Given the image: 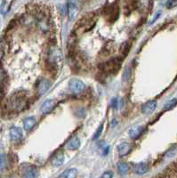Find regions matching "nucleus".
Masks as SVG:
<instances>
[{
    "instance_id": "obj_11",
    "label": "nucleus",
    "mask_w": 177,
    "mask_h": 178,
    "mask_svg": "<svg viewBox=\"0 0 177 178\" xmlns=\"http://www.w3.org/2000/svg\"><path fill=\"white\" fill-rule=\"evenodd\" d=\"M78 8L75 5V3L69 2V4H68V14H69L70 18L71 20H74L78 15Z\"/></svg>"
},
{
    "instance_id": "obj_19",
    "label": "nucleus",
    "mask_w": 177,
    "mask_h": 178,
    "mask_svg": "<svg viewBox=\"0 0 177 178\" xmlns=\"http://www.w3.org/2000/svg\"><path fill=\"white\" fill-rule=\"evenodd\" d=\"M118 170H119V173L120 174L121 176H126L128 173V165L127 163H125V162H119L118 164Z\"/></svg>"
},
{
    "instance_id": "obj_21",
    "label": "nucleus",
    "mask_w": 177,
    "mask_h": 178,
    "mask_svg": "<svg viewBox=\"0 0 177 178\" xmlns=\"http://www.w3.org/2000/svg\"><path fill=\"white\" fill-rule=\"evenodd\" d=\"M130 47H131V46H130V44H129L128 42H125V43L121 46L120 53L124 55V57H126L127 55V54H128L129 51H130Z\"/></svg>"
},
{
    "instance_id": "obj_20",
    "label": "nucleus",
    "mask_w": 177,
    "mask_h": 178,
    "mask_svg": "<svg viewBox=\"0 0 177 178\" xmlns=\"http://www.w3.org/2000/svg\"><path fill=\"white\" fill-rule=\"evenodd\" d=\"M11 4H12L11 1H3V2L1 3V6H0V12H1L3 14H6L9 11L10 5H11Z\"/></svg>"
},
{
    "instance_id": "obj_2",
    "label": "nucleus",
    "mask_w": 177,
    "mask_h": 178,
    "mask_svg": "<svg viewBox=\"0 0 177 178\" xmlns=\"http://www.w3.org/2000/svg\"><path fill=\"white\" fill-rule=\"evenodd\" d=\"M10 103L12 108L16 111H20L22 110H23L26 104H27V100L23 95L22 94H16L14 95L13 97L10 100Z\"/></svg>"
},
{
    "instance_id": "obj_8",
    "label": "nucleus",
    "mask_w": 177,
    "mask_h": 178,
    "mask_svg": "<svg viewBox=\"0 0 177 178\" xmlns=\"http://www.w3.org/2000/svg\"><path fill=\"white\" fill-rule=\"evenodd\" d=\"M157 104H158V103H157V101H155V100L149 101V102H147L146 103L143 104L142 111H143V112L144 114L151 113V112H153V111L156 110Z\"/></svg>"
},
{
    "instance_id": "obj_24",
    "label": "nucleus",
    "mask_w": 177,
    "mask_h": 178,
    "mask_svg": "<svg viewBox=\"0 0 177 178\" xmlns=\"http://www.w3.org/2000/svg\"><path fill=\"white\" fill-rule=\"evenodd\" d=\"M7 167V157L5 154L0 155V169H5Z\"/></svg>"
},
{
    "instance_id": "obj_13",
    "label": "nucleus",
    "mask_w": 177,
    "mask_h": 178,
    "mask_svg": "<svg viewBox=\"0 0 177 178\" xmlns=\"http://www.w3.org/2000/svg\"><path fill=\"white\" fill-rule=\"evenodd\" d=\"M131 151V145L127 143H122L118 146V152L119 156H126Z\"/></svg>"
},
{
    "instance_id": "obj_9",
    "label": "nucleus",
    "mask_w": 177,
    "mask_h": 178,
    "mask_svg": "<svg viewBox=\"0 0 177 178\" xmlns=\"http://www.w3.org/2000/svg\"><path fill=\"white\" fill-rule=\"evenodd\" d=\"M54 108V102L51 99L46 100L41 106V112L43 114L49 113Z\"/></svg>"
},
{
    "instance_id": "obj_14",
    "label": "nucleus",
    "mask_w": 177,
    "mask_h": 178,
    "mask_svg": "<svg viewBox=\"0 0 177 178\" xmlns=\"http://www.w3.org/2000/svg\"><path fill=\"white\" fill-rule=\"evenodd\" d=\"M80 144V139L78 137V136H74V137L68 143L67 148H68L69 150L75 151V150H78V149L79 148Z\"/></svg>"
},
{
    "instance_id": "obj_10",
    "label": "nucleus",
    "mask_w": 177,
    "mask_h": 178,
    "mask_svg": "<svg viewBox=\"0 0 177 178\" xmlns=\"http://www.w3.org/2000/svg\"><path fill=\"white\" fill-rule=\"evenodd\" d=\"M143 133V127L142 126H135L129 130V136L135 140L140 137Z\"/></svg>"
},
{
    "instance_id": "obj_17",
    "label": "nucleus",
    "mask_w": 177,
    "mask_h": 178,
    "mask_svg": "<svg viewBox=\"0 0 177 178\" xmlns=\"http://www.w3.org/2000/svg\"><path fill=\"white\" fill-rule=\"evenodd\" d=\"M63 161H64V156H63V154L60 152V153L56 154L54 157V159L52 160V163L55 167H61L63 164Z\"/></svg>"
},
{
    "instance_id": "obj_25",
    "label": "nucleus",
    "mask_w": 177,
    "mask_h": 178,
    "mask_svg": "<svg viewBox=\"0 0 177 178\" xmlns=\"http://www.w3.org/2000/svg\"><path fill=\"white\" fill-rule=\"evenodd\" d=\"M103 123H102V124L100 125V127H99L98 129L96 130V132H95V134L93 139H94V140H96V139L100 137V136H101L102 133H103Z\"/></svg>"
},
{
    "instance_id": "obj_1",
    "label": "nucleus",
    "mask_w": 177,
    "mask_h": 178,
    "mask_svg": "<svg viewBox=\"0 0 177 178\" xmlns=\"http://www.w3.org/2000/svg\"><path fill=\"white\" fill-rule=\"evenodd\" d=\"M120 64L121 59L117 57L114 59H111L108 62L100 65V69L106 74H114L119 71V70L120 69Z\"/></svg>"
},
{
    "instance_id": "obj_12",
    "label": "nucleus",
    "mask_w": 177,
    "mask_h": 178,
    "mask_svg": "<svg viewBox=\"0 0 177 178\" xmlns=\"http://www.w3.org/2000/svg\"><path fill=\"white\" fill-rule=\"evenodd\" d=\"M37 123V119L35 117H28L23 120V127H24L25 130L30 131L31 130L35 127Z\"/></svg>"
},
{
    "instance_id": "obj_3",
    "label": "nucleus",
    "mask_w": 177,
    "mask_h": 178,
    "mask_svg": "<svg viewBox=\"0 0 177 178\" xmlns=\"http://www.w3.org/2000/svg\"><path fill=\"white\" fill-rule=\"evenodd\" d=\"M49 63L53 66L60 67L62 63V54L60 48L52 47L49 54Z\"/></svg>"
},
{
    "instance_id": "obj_4",
    "label": "nucleus",
    "mask_w": 177,
    "mask_h": 178,
    "mask_svg": "<svg viewBox=\"0 0 177 178\" xmlns=\"http://www.w3.org/2000/svg\"><path fill=\"white\" fill-rule=\"evenodd\" d=\"M86 88L85 83L80 79H72L69 82V89L73 94H80Z\"/></svg>"
},
{
    "instance_id": "obj_27",
    "label": "nucleus",
    "mask_w": 177,
    "mask_h": 178,
    "mask_svg": "<svg viewBox=\"0 0 177 178\" xmlns=\"http://www.w3.org/2000/svg\"><path fill=\"white\" fill-rule=\"evenodd\" d=\"M130 79V69L128 68L126 70V71L124 72V80H128Z\"/></svg>"
},
{
    "instance_id": "obj_6",
    "label": "nucleus",
    "mask_w": 177,
    "mask_h": 178,
    "mask_svg": "<svg viewBox=\"0 0 177 178\" xmlns=\"http://www.w3.org/2000/svg\"><path fill=\"white\" fill-rule=\"evenodd\" d=\"M38 169L34 166H28L22 170V177L23 178H38Z\"/></svg>"
},
{
    "instance_id": "obj_15",
    "label": "nucleus",
    "mask_w": 177,
    "mask_h": 178,
    "mask_svg": "<svg viewBox=\"0 0 177 178\" xmlns=\"http://www.w3.org/2000/svg\"><path fill=\"white\" fill-rule=\"evenodd\" d=\"M147 171H148V166L146 163L141 162V163H137L135 166V173H136L138 175L145 174Z\"/></svg>"
},
{
    "instance_id": "obj_30",
    "label": "nucleus",
    "mask_w": 177,
    "mask_h": 178,
    "mask_svg": "<svg viewBox=\"0 0 177 178\" xmlns=\"http://www.w3.org/2000/svg\"><path fill=\"white\" fill-rule=\"evenodd\" d=\"M119 105V103H118V99L117 98H114L112 100V106L114 108H117Z\"/></svg>"
},
{
    "instance_id": "obj_22",
    "label": "nucleus",
    "mask_w": 177,
    "mask_h": 178,
    "mask_svg": "<svg viewBox=\"0 0 177 178\" xmlns=\"http://www.w3.org/2000/svg\"><path fill=\"white\" fill-rule=\"evenodd\" d=\"M6 81V73L5 72V71L2 68H0V89L4 87Z\"/></svg>"
},
{
    "instance_id": "obj_7",
    "label": "nucleus",
    "mask_w": 177,
    "mask_h": 178,
    "mask_svg": "<svg viewBox=\"0 0 177 178\" xmlns=\"http://www.w3.org/2000/svg\"><path fill=\"white\" fill-rule=\"evenodd\" d=\"M23 136L22 129L18 127H13L10 129V138L14 141H18L21 140Z\"/></svg>"
},
{
    "instance_id": "obj_5",
    "label": "nucleus",
    "mask_w": 177,
    "mask_h": 178,
    "mask_svg": "<svg viewBox=\"0 0 177 178\" xmlns=\"http://www.w3.org/2000/svg\"><path fill=\"white\" fill-rule=\"evenodd\" d=\"M104 14L107 20L108 21H111L114 22L117 20V18L119 16V7L115 5L113 6H108L106 7V10L104 11Z\"/></svg>"
},
{
    "instance_id": "obj_28",
    "label": "nucleus",
    "mask_w": 177,
    "mask_h": 178,
    "mask_svg": "<svg viewBox=\"0 0 177 178\" xmlns=\"http://www.w3.org/2000/svg\"><path fill=\"white\" fill-rule=\"evenodd\" d=\"M176 4H177V1H167V7H168V8H172V7H174Z\"/></svg>"
},
{
    "instance_id": "obj_23",
    "label": "nucleus",
    "mask_w": 177,
    "mask_h": 178,
    "mask_svg": "<svg viewBox=\"0 0 177 178\" xmlns=\"http://www.w3.org/2000/svg\"><path fill=\"white\" fill-rule=\"evenodd\" d=\"M177 104V99H172L170 100L169 102H167L165 106H164V110L165 111H169V110H172L173 108H175V106Z\"/></svg>"
},
{
    "instance_id": "obj_18",
    "label": "nucleus",
    "mask_w": 177,
    "mask_h": 178,
    "mask_svg": "<svg viewBox=\"0 0 177 178\" xmlns=\"http://www.w3.org/2000/svg\"><path fill=\"white\" fill-rule=\"evenodd\" d=\"M78 176V170L76 168H69L62 175V178H76Z\"/></svg>"
},
{
    "instance_id": "obj_16",
    "label": "nucleus",
    "mask_w": 177,
    "mask_h": 178,
    "mask_svg": "<svg viewBox=\"0 0 177 178\" xmlns=\"http://www.w3.org/2000/svg\"><path fill=\"white\" fill-rule=\"evenodd\" d=\"M50 86H51L50 81H48L47 79H42L40 83H39V85H38V92H39V94L46 93L49 89Z\"/></svg>"
},
{
    "instance_id": "obj_26",
    "label": "nucleus",
    "mask_w": 177,
    "mask_h": 178,
    "mask_svg": "<svg viewBox=\"0 0 177 178\" xmlns=\"http://www.w3.org/2000/svg\"><path fill=\"white\" fill-rule=\"evenodd\" d=\"M101 178H113V173L111 171H107L101 176Z\"/></svg>"
},
{
    "instance_id": "obj_29",
    "label": "nucleus",
    "mask_w": 177,
    "mask_h": 178,
    "mask_svg": "<svg viewBox=\"0 0 177 178\" xmlns=\"http://www.w3.org/2000/svg\"><path fill=\"white\" fill-rule=\"evenodd\" d=\"M160 14H161V12H158V13H157V14L155 15V17H154L152 20H151V22H150V24H152L153 22H156V20H157L159 17L160 16Z\"/></svg>"
}]
</instances>
